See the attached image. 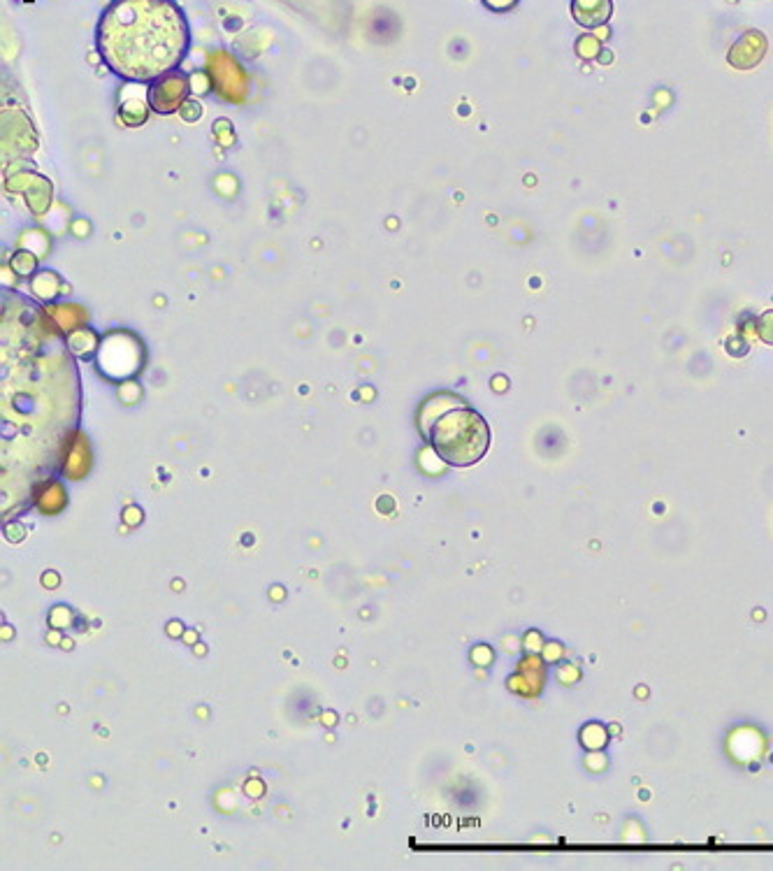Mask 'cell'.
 <instances>
[{
    "instance_id": "obj_1",
    "label": "cell",
    "mask_w": 773,
    "mask_h": 871,
    "mask_svg": "<svg viewBox=\"0 0 773 871\" xmlns=\"http://www.w3.org/2000/svg\"><path fill=\"white\" fill-rule=\"evenodd\" d=\"M189 45V21L175 0H112L96 28L98 54L128 82L170 75L182 66Z\"/></svg>"
},
{
    "instance_id": "obj_2",
    "label": "cell",
    "mask_w": 773,
    "mask_h": 871,
    "mask_svg": "<svg viewBox=\"0 0 773 871\" xmlns=\"http://www.w3.org/2000/svg\"><path fill=\"white\" fill-rule=\"evenodd\" d=\"M430 442L446 463L469 467L486 456L490 446V428L479 412L469 407H453L432 421Z\"/></svg>"
},
{
    "instance_id": "obj_3",
    "label": "cell",
    "mask_w": 773,
    "mask_h": 871,
    "mask_svg": "<svg viewBox=\"0 0 773 871\" xmlns=\"http://www.w3.org/2000/svg\"><path fill=\"white\" fill-rule=\"evenodd\" d=\"M574 19L585 28H597L611 17V0H574Z\"/></svg>"
},
{
    "instance_id": "obj_4",
    "label": "cell",
    "mask_w": 773,
    "mask_h": 871,
    "mask_svg": "<svg viewBox=\"0 0 773 871\" xmlns=\"http://www.w3.org/2000/svg\"><path fill=\"white\" fill-rule=\"evenodd\" d=\"M581 739H583V746H588V748H602V746L606 744V730H604L602 725L592 723V725H588V727H585V730L581 732Z\"/></svg>"
},
{
    "instance_id": "obj_5",
    "label": "cell",
    "mask_w": 773,
    "mask_h": 871,
    "mask_svg": "<svg viewBox=\"0 0 773 871\" xmlns=\"http://www.w3.org/2000/svg\"><path fill=\"white\" fill-rule=\"evenodd\" d=\"M597 49H599L597 40H595V38H590V35H588V38H581V40H579V54H581V56H592V54L597 52Z\"/></svg>"
}]
</instances>
